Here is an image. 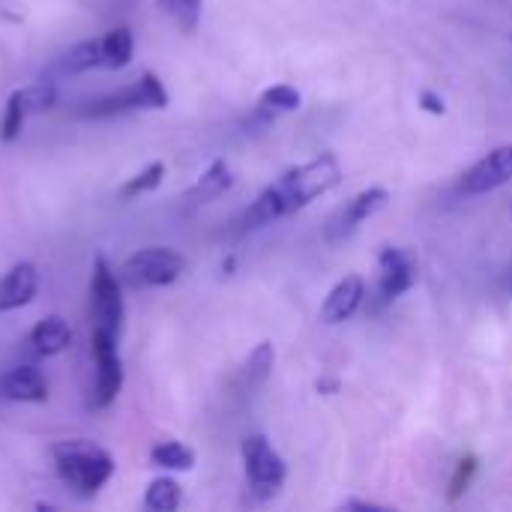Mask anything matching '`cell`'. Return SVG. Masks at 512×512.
<instances>
[{
  "label": "cell",
  "instance_id": "obj_1",
  "mask_svg": "<svg viewBox=\"0 0 512 512\" xmlns=\"http://www.w3.org/2000/svg\"><path fill=\"white\" fill-rule=\"evenodd\" d=\"M342 183V165L333 153H321L297 168H288L276 183H270L252 207L243 213V228H261L282 216L309 207L315 198L327 195Z\"/></svg>",
  "mask_w": 512,
  "mask_h": 512
},
{
  "label": "cell",
  "instance_id": "obj_2",
  "mask_svg": "<svg viewBox=\"0 0 512 512\" xmlns=\"http://www.w3.org/2000/svg\"><path fill=\"white\" fill-rule=\"evenodd\" d=\"M60 480L78 495H96L114 474V459L93 441H60L51 447Z\"/></svg>",
  "mask_w": 512,
  "mask_h": 512
},
{
  "label": "cell",
  "instance_id": "obj_3",
  "mask_svg": "<svg viewBox=\"0 0 512 512\" xmlns=\"http://www.w3.org/2000/svg\"><path fill=\"white\" fill-rule=\"evenodd\" d=\"M183 270H186V258L180 252H174V249H165V246L141 249V252L129 255L126 264H123V276L135 288L171 285V282H177L183 276Z\"/></svg>",
  "mask_w": 512,
  "mask_h": 512
},
{
  "label": "cell",
  "instance_id": "obj_4",
  "mask_svg": "<svg viewBox=\"0 0 512 512\" xmlns=\"http://www.w3.org/2000/svg\"><path fill=\"white\" fill-rule=\"evenodd\" d=\"M243 465H246V480L252 492H258L261 498L276 495L288 477L285 459L270 447L264 435H252L243 441Z\"/></svg>",
  "mask_w": 512,
  "mask_h": 512
},
{
  "label": "cell",
  "instance_id": "obj_5",
  "mask_svg": "<svg viewBox=\"0 0 512 512\" xmlns=\"http://www.w3.org/2000/svg\"><path fill=\"white\" fill-rule=\"evenodd\" d=\"M90 303H93L96 327L111 333V336H120V327H123V294H120L117 276L111 273L105 258H96V264H93Z\"/></svg>",
  "mask_w": 512,
  "mask_h": 512
},
{
  "label": "cell",
  "instance_id": "obj_6",
  "mask_svg": "<svg viewBox=\"0 0 512 512\" xmlns=\"http://www.w3.org/2000/svg\"><path fill=\"white\" fill-rule=\"evenodd\" d=\"M93 360H96V408H105L123 390V363L117 354V336L93 327Z\"/></svg>",
  "mask_w": 512,
  "mask_h": 512
},
{
  "label": "cell",
  "instance_id": "obj_7",
  "mask_svg": "<svg viewBox=\"0 0 512 512\" xmlns=\"http://www.w3.org/2000/svg\"><path fill=\"white\" fill-rule=\"evenodd\" d=\"M390 204V192L384 186H369L363 192H357L351 201H345V207H339L330 222H327V240H345L351 237L366 219H372L375 213H381Z\"/></svg>",
  "mask_w": 512,
  "mask_h": 512
},
{
  "label": "cell",
  "instance_id": "obj_8",
  "mask_svg": "<svg viewBox=\"0 0 512 512\" xmlns=\"http://www.w3.org/2000/svg\"><path fill=\"white\" fill-rule=\"evenodd\" d=\"M414 282H417V261H414V255L405 252V249L387 246L378 255V300L381 303H393L405 291H411Z\"/></svg>",
  "mask_w": 512,
  "mask_h": 512
},
{
  "label": "cell",
  "instance_id": "obj_9",
  "mask_svg": "<svg viewBox=\"0 0 512 512\" xmlns=\"http://www.w3.org/2000/svg\"><path fill=\"white\" fill-rule=\"evenodd\" d=\"M512 180V144L495 147L492 153H486L471 171H465L459 189L462 195H486L495 192L501 186H507Z\"/></svg>",
  "mask_w": 512,
  "mask_h": 512
},
{
  "label": "cell",
  "instance_id": "obj_10",
  "mask_svg": "<svg viewBox=\"0 0 512 512\" xmlns=\"http://www.w3.org/2000/svg\"><path fill=\"white\" fill-rule=\"evenodd\" d=\"M363 297H366V282L360 276L339 279L330 288V294H327V300L321 306V321L324 324H342V321H348L360 309Z\"/></svg>",
  "mask_w": 512,
  "mask_h": 512
},
{
  "label": "cell",
  "instance_id": "obj_11",
  "mask_svg": "<svg viewBox=\"0 0 512 512\" xmlns=\"http://www.w3.org/2000/svg\"><path fill=\"white\" fill-rule=\"evenodd\" d=\"M39 291V273L30 261L15 264L3 279H0V312H12L27 306Z\"/></svg>",
  "mask_w": 512,
  "mask_h": 512
},
{
  "label": "cell",
  "instance_id": "obj_12",
  "mask_svg": "<svg viewBox=\"0 0 512 512\" xmlns=\"http://www.w3.org/2000/svg\"><path fill=\"white\" fill-rule=\"evenodd\" d=\"M0 396L9 402H45L48 384L39 369L33 366H15L0 378Z\"/></svg>",
  "mask_w": 512,
  "mask_h": 512
},
{
  "label": "cell",
  "instance_id": "obj_13",
  "mask_svg": "<svg viewBox=\"0 0 512 512\" xmlns=\"http://www.w3.org/2000/svg\"><path fill=\"white\" fill-rule=\"evenodd\" d=\"M30 342L42 357H54V354H63L72 345V330L60 315H48L33 327Z\"/></svg>",
  "mask_w": 512,
  "mask_h": 512
},
{
  "label": "cell",
  "instance_id": "obj_14",
  "mask_svg": "<svg viewBox=\"0 0 512 512\" xmlns=\"http://www.w3.org/2000/svg\"><path fill=\"white\" fill-rule=\"evenodd\" d=\"M135 54V39L129 27H114L102 39V66L105 69H123L132 63Z\"/></svg>",
  "mask_w": 512,
  "mask_h": 512
},
{
  "label": "cell",
  "instance_id": "obj_15",
  "mask_svg": "<svg viewBox=\"0 0 512 512\" xmlns=\"http://www.w3.org/2000/svg\"><path fill=\"white\" fill-rule=\"evenodd\" d=\"M231 183H234V174H231V168H228V162L225 159H216L201 177H198V183L192 186V192H189V198H195V201H210V198H219L225 189H231Z\"/></svg>",
  "mask_w": 512,
  "mask_h": 512
},
{
  "label": "cell",
  "instance_id": "obj_16",
  "mask_svg": "<svg viewBox=\"0 0 512 512\" xmlns=\"http://www.w3.org/2000/svg\"><path fill=\"white\" fill-rule=\"evenodd\" d=\"M150 462L165 471H192L195 468V450L180 441H162L150 450Z\"/></svg>",
  "mask_w": 512,
  "mask_h": 512
},
{
  "label": "cell",
  "instance_id": "obj_17",
  "mask_svg": "<svg viewBox=\"0 0 512 512\" xmlns=\"http://www.w3.org/2000/svg\"><path fill=\"white\" fill-rule=\"evenodd\" d=\"M93 66H102V42H96V39H84V42L72 45L60 60V69L66 75H78Z\"/></svg>",
  "mask_w": 512,
  "mask_h": 512
},
{
  "label": "cell",
  "instance_id": "obj_18",
  "mask_svg": "<svg viewBox=\"0 0 512 512\" xmlns=\"http://www.w3.org/2000/svg\"><path fill=\"white\" fill-rule=\"evenodd\" d=\"M273 363H276L273 345H270V342H261V345H258L252 354H249V360H246V369H243L246 387H249V390L261 387V384L270 378V372H273Z\"/></svg>",
  "mask_w": 512,
  "mask_h": 512
},
{
  "label": "cell",
  "instance_id": "obj_19",
  "mask_svg": "<svg viewBox=\"0 0 512 512\" xmlns=\"http://www.w3.org/2000/svg\"><path fill=\"white\" fill-rule=\"evenodd\" d=\"M180 501H183V492H180V486L171 477L153 480L150 489H147V495H144V504L156 512H174L180 507Z\"/></svg>",
  "mask_w": 512,
  "mask_h": 512
},
{
  "label": "cell",
  "instance_id": "obj_20",
  "mask_svg": "<svg viewBox=\"0 0 512 512\" xmlns=\"http://www.w3.org/2000/svg\"><path fill=\"white\" fill-rule=\"evenodd\" d=\"M300 93L291 87V84H273V87H267L264 93H261V108H267V111H297L300 108Z\"/></svg>",
  "mask_w": 512,
  "mask_h": 512
},
{
  "label": "cell",
  "instance_id": "obj_21",
  "mask_svg": "<svg viewBox=\"0 0 512 512\" xmlns=\"http://www.w3.org/2000/svg\"><path fill=\"white\" fill-rule=\"evenodd\" d=\"M24 117H27V108L21 102V90H15L6 102V111H3V123H0V138L3 141H15L21 135V126H24Z\"/></svg>",
  "mask_w": 512,
  "mask_h": 512
},
{
  "label": "cell",
  "instance_id": "obj_22",
  "mask_svg": "<svg viewBox=\"0 0 512 512\" xmlns=\"http://www.w3.org/2000/svg\"><path fill=\"white\" fill-rule=\"evenodd\" d=\"M162 177H165V165L162 162H150L144 171H138L120 192H123V198H135V195H144V192H153L159 183H162Z\"/></svg>",
  "mask_w": 512,
  "mask_h": 512
},
{
  "label": "cell",
  "instance_id": "obj_23",
  "mask_svg": "<svg viewBox=\"0 0 512 512\" xmlns=\"http://www.w3.org/2000/svg\"><path fill=\"white\" fill-rule=\"evenodd\" d=\"M165 6V12L177 21L180 30H195L198 18H201V0H159Z\"/></svg>",
  "mask_w": 512,
  "mask_h": 512
},
{
  "label": "cell",
  "instance_id": "obj_24",
  "mask_svg": "<svg viewBox=\"0 0 512 512\" xmlns=\"http://www.w3.org/2000/svg\"><path fill=\"white\" fill-rule=\"evenodd\" d=\"M135 84H138L141 108H165L168 105V90H165V84L153 72H144Z\"/></svg>",
  "mask_w": 512,
  "mask_h": 512
},
{
  "label": "cell",
  "instance_id": "obj_25",
  "mask_svg": "<svg viewBox=\"0 0 512 512\" xmlns=\"http://www.w3.org/2000/svg\"><path fill=\"white\" fill-rule=\"evenodd\" d=\"M54 99H57V93H54L51 84H33V87H24V90H21V102H24L27 114L51 108Z\"/></svg>",
  "mask_w": 512,
  "mask_h": 512
},
{
  "label": "cell",
  "instance_id": "obj_26",
  "mask_svg": "<svg viewBox=\"0 0 512 512\" xmlns=\"http://www.w3.org/2000/svg\"><path fill=\"white\" fill-rule=\"evenodd\" d=\"M477 474V459H462L459 462V471H456V480L450 483V498L456 501L468 486H471V477Z\"/></svg>",
  "mask_w": 512,
  "mask_h": 512
},
{
  "label": "cell",
  "instance_id": "obj_27",
  "mask_svg": "<svg viewBox=\"0 0 512 512\" xmlns=\"http://www.w3.org/2000/svg\"><path fill=\"white\" fill-rule=\"evenodd\" d=\"M420 102H423V108H426L429 114H444V99H441L438 93L426 90V93L420 96Z\"/></svg>",
  "mask_w": 512,
  "mask_h": 512
},
{
  "label": "cell",
  "instance_id": "obj_28",
  "mask_svg": "<svg viewBox=\"0 0 512 512\" xmlns=\"http://www.w3.org/2000/svg\"><path fill=\"white\" fill-rule=\"evenodd\" d=\"M318 390H324V393L330 396V393L339 390V381H336V378H333V381H318Z\"/></svg>",
  "mask_w": 512,
  "mask_h": 512
}]
</instances>
